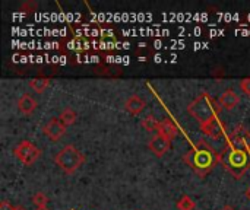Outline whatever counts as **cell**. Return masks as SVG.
I'll list each match as a JSON object with an SVG mask.
<instances>
[{"mask_svg": "<svg viewBox=\"0 0 250 210\" xmlns=\"http://www.w3.org/2000/svg\"><path fill=\"white\" fill-rule=\"evenodd\" d=\"M183 161L199 177H205L215 168L217 164H220V155L208 143L199 140L183 155Z\"/></svg>", "mask_w": 250, "mask_h": 210, "instance_id": "cell-1", "label": "cell"}, {"mask_svg": "<svg viewBox=\"0 0 250 210\" xmlns=\"http://www.w3.org/2000/svg\"><path fill=\"white\" fill-rule=\"evenodd\" d=\"M248 151H249L248 148L227 140V146L224 152L220 153V162L237 180L242 178V175L249 170L250 155Z\"/></svg>", "mask_w": 250, "mask_h": 210, "instance_id": "cell-2", "label": "cell"}, {"mask_svg": "<svg viewBox=\"0 0 250 210\" xmlns=\"http://www.w3.org/2000/svg\"><path fill=\"white\" fill-rule=\"evenodd\" d=\"M221 111L220 101H215L212 96H209L207 92L199 94L189 105H188V113L201 124H207L211 120L217 118Z\"/></svg>", "mask_w": 250, "mask_h": 210, "instance_id": "cell-3", "label": "cell"}, {"mask_svg": "<svg viewBox=\"0 0 250 210\" xmlns=\"http://www.w3.org/2000/svg\"><path fill=\"white\" fill-rule=\"evenodd\" d=\"M54 162L66 174H73L85 162V156L73 145H67L56 155Z\"/></svg>", "mask_w": 250, "mask_h": 210, "instance_id": "cell-4", "label": "cell"}, {"mask_svg": "<svg viewBox=\"0 0 250 210\" xmlns=\"http://www.w3.org/2000/svg\"><path fill=\"white\" fill-rule=\"evenodd\" d=\"M13 155L23 164V165H32L40 156H41V151L32 145L28 140H22L19 142L15 149H13Z\"/></svg>", "mask_w": 250, "mask_h": 210, "instance_id": "cell-5", "label": "cell"}, {"mask_svg": "<svg viewBox=\"0 0 250 210\" xmlns=\"http://www.w3.org/2000/svg\"><path fill=\"white\" fill-rule=\"evenodd\" d=\"M64 133H66V126L60 121V118H51L44 126V134L53 142H57Z\"/></svg>", "mask_w": 250, "mask_h": 210, "instance_id": "cell-6", "label": "cell"}, {"mask_svg": "<svg viewBox=\"0 0 250 210\" xmlns=\"http://www.w3.org/2000/svg\"><path fill=\"white\" fill-rule=\"evenodd\" d=\"M148 148L155 156H163L170 149V139H167V137H164L161 134H155V136L151 137V140L148 143Z\"/></svg>", "mask_w": 250, "mask_h": 210, "instance_id": "cell-7", "label": "cell"}, {"mask_svg": "<svg viewBox=\"0 0 250 210\" xmlns=\"http://www.w3.org/2000/svg\"><path fill=\"white\" fill-rule=\"evenodd\" d=\"M201 129H202V132H204L208 137L215 139V140H218V139L224 137V134H226L224 124L220 121V118H218V117H217V118H214V120H211L209 123H207V124L201 126Z\"/></svg>", "mask_w": 250, "mask_h": 210, "instance_id": "cell-8", "label": "cell"}, {"mask_svg": "<svg viewBox=\"0 0 250 210\" xmlns=\"http://www.w3.org/2000/svg\"><path fill=\"white\" fill-rule=\"evenodd\" d=\"M240 104V96L233 89H226L220 98V105L224 110H234Z\"/></svg>", "mask_w": 250, "mask_h": 210, "instance_id": "cell-9", "label": "cell"}, {"mask_svg": "<svg viewBox=\"0 0 250 210\" xmlns=\"http://www.w3.org/2000/svg\"><path fill=\"white\" fill-rule=\"evenodd\" d=\"M145 105H146L145 99H142V98L138 96V95H133V96H130V98L126 101L125 108H126L127 113H130V114H133V115H138V114H141V113L144 111Z\"/></svg>", "mask_w": 250, "mask_h": 210, "instance_id": "cell-10", "label": "cell"}, {"mask_svg": "<svg viewBox=\"0 0 250 210\" xmlns=\"http://www.w3.org/2000/svg\"><path fill=\"white\" fill-rule=\"evenodd\" d=\"M229 140H231V142H234V143H237L240 146H245V148L250 149V133L246 129H243V127H237L230 134Z\"/></svg>", "mask_w": 250, "mask_h": 210, "instance_id": "cell-11", "label": "cell"}, {"mask_svg": "<svg viewBox=\"0 0 250 210\" xmlns=\"http://www.w3.org/2000/svg\"><path fill=\"white\" fill-rule=\"evenodd\" d=\"M37 105H38V102L31 95H28V94H23L19 98V101H18V108H19V111L22 114H31V113H34V110L37 108Z\"/></svg>", "mask_w": 250, "mask_h": 210, "instance_id": "cell-12", "label": "cell"}, {"mask_svg": "<svg viewBox=\"0 0 250 210\" xmlns=\"http://www.w3.org/2000/svg\"><path fill=\"white\" fill-rule=\"evenodd\" d=\"M157 134H161V136H164V137L171 140L177 134V127H176V124L170 118H164L163 121H160V127H158V133Z\"/></svg>", "mask_w": 250, "mask_h": 210, "instance_id": "cell-13", "label": "cell"}, {"mask_svg": "<svg viewBox=\"0 0 250 210\" xmlns=\"http://www.w3.org/2000/svg\"><path fill=\"white\" fill-rule=\"evenodd\" d=\"M76 113L72 110V108H64L63 111H62V114H60V121L67 127V126H72L75 121H76Z\"/></svg>", "mask_w": 250, "mask_h": 210, "instance_id": "cell-14", "label": "cell"}, {"mask_svg": "<svg viewBox=\"0 0 250 210\" xmlns=\"http://www.w3.org/2000/svg\"><path fill=\"white\" fill-rule=\"evenodd\" d=\"M142 127H144L146 132H149V133H152V132L158 133L160 121H158L155 117H152V115H148V117H145V118L142 120Z\"/></svg>", "mask_w": 250, "mask_h": 210, "instance_id": "cell-15", "label": "cell"}, {"mask_svg": "<svg viewBox=\"0 0 250 210\" xmlns=\"http://www.w3.org/2000/svg\"><path fill=\"white\" fill-rule=\"evenodd\" d=\"M50 85V80L48 79H44V77H40V79H32L29 80V88L38 94H41L45 88H48Z\"/></svg>", "mask_w": 250, "mask_h": 210, "instance_id": "cell-16", "label": "cell"}, {"mask_svg": "<svg viewBox=\"0 0 250 210\" xmlns=\"http://www.w3.org/2000/svg\"><path fill=\"white\" fill-rule=\"evenodd\" d=\"M177 209L179 210H195V202L189 196H183L177 202Z\"/></svg>", "mask_w": 250, "mask_h": 210, "instance_id": "cell-17", "label": "cell"}, {"mask_svg": "<svg viewBox=\"0 0 250 210\" xmlns=\"http://www.w3.org/2000/svg\"><path fill=\"white\" fill-rule=\"evenodd\" d=\"M32 203L37 206V208H47L48 205V197L44 194V193H37L34 197H32Z\"/></svg>", "mask_w": 250, "mask_h": 210, "instance_id": "cell-18", "label": "cell"}, {"mask_svg": "<svg viewBox=\"0 0 250 210\" xmlns=\"http://www.w3.org/2000/svg\"><path fill=\"white\" fill-rule=\"evenodd\" d=\"M240 89L243 94H246L248 96H250V77H246L240 82Z\"/></svg>", "mask_w": 250, "mask_h": 210, "instance_id": "cell-19", "label": "cell"}, {"mask_svg": "<svg viewBox=\"0 0 250 210\" xmlns=\"http://www.w3.org/2000/svg\"><path fill=\"white\" fill-rule=\"evenodd\" d=\"M18 208H15V206H12L9 202H6V200H3L1 203H0V210H16Z\"/></svg>", "mask_w": 250, "mask_h": 210, "instance_id": "cell-20", "label": "cell"}, {"mask_svg": "<svg viewBox=\"0 0 250 210\" xmlns=\"http://www.w3.org/2000/svg\"><path fill=\"white\" fill-rule=\"evenodd\" d=\"M220 210H236L234 208H231V206H224V208H221Z\"/></svg>", "mask_w": 250, "mask_h": 210, "instance_id": "cell-21", "label": "cell"}, {"mask_svg": "<svg viewBox=\"0 0 250 210\" xmlns=\"http://www.w3.org/2000/svg\"><path fill=\"white\" fill-rule=\"evenodd\" d=\"M246 196H248V199H249V200H250V187H249V189H248V191H246Z\"/></svg>", "mask_w": 250, "mask_h": 210, "instance_id": "cell-22", "label": "cell"}, {"mask_svg": "<svg viewBox=\"0 0 250 210\" xmlns=\"http://www.w3.org/2000/svg\"><path fill=\"white\" fill-rule=\"evenodd\" d=\"M37 210H48L47 208H37Z\"/></svg>", "mask_w": 250, "mask_h": 210, "instance_id": "cell-23", "label": "cell"}, {"mask_svg": "<svg viewBox=\"0 0 250 210\" xmlns=\"http://www.w3.org/2000/svg\"><path fill=\"white\" fill-rule=\"evenodd\" d=\"M16 210H25V209H22V208H18V209Z\"/></svg>", "mask_w": 250, "mask_h": 210, "instance_id": "cell-24", "label": "cell"}]
</instances>
